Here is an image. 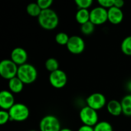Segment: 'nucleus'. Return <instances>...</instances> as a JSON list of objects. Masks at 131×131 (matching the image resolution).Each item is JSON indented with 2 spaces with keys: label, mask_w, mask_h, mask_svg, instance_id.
I'll use <instances>...</instances> for the list:
<instances>
[{
  "label": "nucleus",
  "mask_w": 131,
  "mask_h": 131,
  "mask_svg": "<svg viewBox=\"0 0 131 131\" xmlns=\"http://www.w3.org/2000/svg\"><path fill=\"white\" fill-rule=\"evenodd\" d=\"M38 25L45 30L51 31L55 29L59 24V18L55 11L51 8L42 10L38 17Z\"/></svg>",
  "instance_id": "1"
},
{
  "label": "nucleus",
  "mask_w": 131,
  "mask_h": 131,
  "mask_svg": "<svg viewBox=\"0 0 131 131\" xmlns=\"http://www.w3.org/2000/svg\"><path fill=\"white\" fill-rule=\"evenodd\" d=\"M17 77L25 84H31L38 78V70L34 65L26 63L18 67Z\"/></svg>",
  "instance_id": "2"
},
{
  "label": "nucleus",
  "mask_w": 131,
  "mask_h": 131,
  "mask_svg": "<svg viewBox=\"0 0 131 131\" xmlns=\"http://www.w3.org/2000/svg\"><path fill=\"white\" fill-rule=\"evenodd\" d=\"M8 111L10 115L11 121L23 122L25 121L30 115L28 107L22 103H15Z\"/></svg>",
  "instance_id": "3"
},
{
  "label": "nucleus",
  "mask_w": 131,
  "mask_h": 131,
  "mask_svg": "<svg viewBox=\"0 0 131 131\" xmlns=\"http://www.w3.org/2000/svg\"><path fill=\"white\" fill-rule=\"evenodd\" d=\"M79 117L83 125L94 127L99 122V115L97 111L87 105L80 110Z\"/></svg>",
  "instance_id": "4"
},
{
  "label": "nucleus",
  "mask_w": 131,
  "mask_h": 131,
  "mask_svg": "<svg viewBox=\"0 0 131 131\" xmlns=\"http://www.w3.org/2000/svg\"><path fill=\"white\" fill-rule=\"evenodd\" d=\"M61 130V122L54 115H45L39 122V131H60Z\"/></svg>",
  "instance_id": "5"
},
{
  "label": "nucleus",
  "mask_w": 131,
  "mask_h": 131,
  "mask_svg": "<svg viewBox=\"0 0 131 131\" xmlns=\"http://www.w3.org/2000/svg\"><path fill=\"white\" fill-rule=\"evenodd\" d=\"M18 66L11 59H4L0 61V75L5 80H11L17 77Z\"/></svg>",
  "instance_id": "6"
},
{
  "label": "nucleus",
  "mask_w": 131,
  "mask_h": 131,
  "mask_svg": "<svg viewBox=\"0 0 131 131\" xmlns=\"http://www.w3.org/2000/svg\"><path fill=\"white\" fill-rule=\"evenodd\" d=\"M87 106L98 111L107 106V99L104 94L100 92H95L90 94L86 98Z\"/></svg>",
  "instance_id": "7"
},
{
  "label": "nucleus",
  "mask_w": 131,
  "mask_h": 131,
  "mask_svg": "<svg viewBox=\"0 0 131 131\" xmlns=\"http://www.w3.org/2000/svg\"><path fill=\"white\" fill-rule=\"evenodd\" d=\"M48 80L50 84L54 88L61 89L64 88L68 83V75L64 71L58 69L49 74Z\"/></svg>",
  "instance_id": "8"
},
{
  "label": "nucleus",
  "mask_w": 131,
  "mask_h": 131,
  "mask_svg": "<svg viewBox=\"0 0 131 131\" xmlns=\"http://www.w3.org/2000/svg\"><path fill=\"white\" fill-rule=\"evenodd\" d=\"M107 21V9L96 6L90 11V21L95 26L104 25Z\"/></svg>",
  "instance_id": "9"
},
{
  "label": "nucleus",
  "mask_w": 131,
  "mask_h": 131,
  "mask_svg": "<svg viewBox=\"0 0 131 131\" xmlns=\"http://www.w3.org/2000/svg\"><path fill=\"white\" fill-rule=\"evenodd\" d=\"M85 41L79 35L70 36L69 41L66 45L68 51L73 54H80L85 49Z\"/></svg>",
  "instance_id": "10"
},
{
  "label": "nucleus",
  "mask_w": 131,
  "mask_h": 131,
  "mask_svg": "<svg viewBox=\"0 0 131 131\" xmlns=\"http://www.w3.org/2000/svg\"><path fill=\"white\" fill-rule=\"evenodd\" d=\"M10 59L18 67L27 63L28 53L25 48L17 47L12 49L10 54Z\"/></svg>",
  "instance_id": "11"
},
{
  "label": "nucleus",
  "mask_w": 131,
  "mask_h": 131,
  "mask_svg": "<svg viewBox=\"0 0 131 131\" xmlns=\"http://www.w3.org/2000/svg\"><path fill=\"white\" fill-rule=\"evenodd\" d=\"M15 104L14 94L8 90L0 92V107L3 111H9Z\"/></svg>",
  "instance_id": "12"
},
{
  "label": "nucleus",
  "mask_w": 131,
  "mask_h": 131,
  "mask_svg": "<svg viewBox=\"0 0 131 131\" xmlns=\"http://www.w3.org/2000/svg\"><path fill=\"white\" fill-rule=\"evenodd\" d=\"M124 12L121 8L112 7L107 10L108 21L112 25H119L124 20Z\"/></svg>",
  "instance_id": "13"
},
{
  "label": "nucleus",
  "mask_w": 131,
  "mask_h": 131,
  "mask_svg": "<svg viewBox=\"0 0 131 131\" xmlns=\"http://www.w3.org/2000/svg\"><path fill=\"white\" fill-rule=\"evenodd\" d=\"M106 108L107 112L114 117H118L121 114H123L121 102L117 100H111L110 101H108Z\"/></svg>",
  "instance_id": "14"
},
{
  "label": "nucleus",
  "mask_w": 131,
  "mask_h": 131,
  "mask_svg": "<svg viewBox=\"0 0 131 131\" xmlns=\"http://www.w3.org/2000/svg\"><path fill=\"white\" fill-rule=\"evenodd\" d=\"M8 91L12 94H19L23 91L25 84L18 77H15L8 81Z\"/></svg>",
  "instance_id": "15"
},
{
  "label": "nucleus",
  "mask_w": 131,
  "mask_h": 131,
  "mask_svg": "<svg viewBox=\"0 0 131 131\" xmlns=\"http://www.w3.org/2000/svg\"><path fill=\"white\" fill-rule=\"evenodd\" d=\"M75 19L81 25L90 21V11L88 9H78L75 14Z\"/></svg>",
  "instance_id": "16"
},
{
  "label": "nucleus",
  "mask_w": 131,
  "mask_h": 131,
  "mask_svg": "<svg viewBox=\"0 0 131 131\" xmlns=\"http://www.w3.org/2000/svg\"><path fill=\"white\" fill-rule=\"evenodd\" d=\"M123 114L127 117H131V94L125 95L121 101Z\"/></svg>",
  "instance_id": "17"
},
{
  "label": "nucleus",
  "mask_w": 131,
  "mask_h": 131,
  "mask_svg": "<svg viewBox=\"0 0 131 131\" xmlns=\"http://www.w3.org/2000/svg\"><path fill=\"white\" fill-rule=\"evenodd\" d=\"M41 9L39 7V5L37 4V2H31L29 3L26 7V12L27 13L31 16V17H38L41 12Z\"/></svg>",
  "instance_id": "18"
},
{
  "label": "nucleus",
  "mask_w": 131,
  "mask_h": 131,
  "mask_svg": "<svg viewBox=\"0 0 131 131\" xmlns=\"http://www.w3.org/2000/svg\"><path fill=\"white\" fill-rule=\"evenodd\" d=\"M45 67L48 71L51 73L59 69V63L56 58H49L46 60L45 63Z\"/></svg>",
  "instance_id": "19"
},
{
  "label": "nucleus",
  "mask_w": 131,
  "mask_h": 131,
  "mask_svg": "<svg viewBox=\"0 0 131 131\" xmlns=\"http://www.w3.org/2000/svg\"><path fill=\"white\" fill-rule=\"evenodd\" d=\"M121 51L127 56H131V35L124 38L121 45Z\"/></svg>",
  "instance_id": "20"
},
{
  "label": "nucleus",
  "mask_w": 131,
  "mask_h": 131,
  "mask_svg": "<svg viewBox=\"0 0 131 131\" xmlns=\"http://www.w3.org/2000/svg\"><path fill=\"white\" fill-rule=\"evenodd\" d=\"M94 131H114L111 124L105 121H99L94 127Z\"/></svg>",
  "instance_id": "21"
},
{
  "label": "nucleus",
  "mask_w": 131,
  "mask_h": 131,
  "mask_svg": "<svg viewBox=\"0 0 131 131\" xmlns=\"http://www.w3.org/2000/svg\"><path fill=\"white\" fill-rule=\"evenodd\" d=\"M69 38H70V36L65 33V32H63V31H61V32H58L56 35H55V41L58 45H67L68 41H69Z\"/></svg>",
  "instance_id": "22"
},
{
  "label": "nucleus",
  "mask_w": 131,
  "mask_h": 131,
  "mask_svg": "<svg viewBox=\"0 0 131 131\" xmlns=\"http://www.w3.org/2000/svg\"><path fill=\"white\" fill-rule=\"evenodd\" d=\"M95 29V25L91 23V21H88L82 25H81V33L84 35H91Z\"/></svg>",
  "instance_id": "23"
},
{
  "label": "nucleus",
  "mask_w": 131,
  "mask_h": 131,
  "mask_svg": "<svg viewBox=\"0 0 131 131\" xmlns=\"http://www.w3.org/2000/svg\"><path fill=\"white\" fill-rule=\"evenodd\" d=\"M75 4L77 5L78 9H88L92 5V0H76Z\"/></svg>",
  "instance_id": "24"
},
{
  "label": "nucleus",
  "mask_w": 131,
  "mask_h": 131,
  "mask_svg": "<svg viewBox=\"0 0 131 131\" xmlns=\"http://www.w3.org/2000/svg\"><path fill=\"white\" fill-rule=\"evenodd\" d=\"M8 121H11L10 115L8 111H0V124L5 125Z\"/></svg>",
  "instance_id": "25"
},
{
  "label": "nucleus",
  "mask_w": 131,
  "mask_h": 131,
  "mask_svg": "<svg viewBox=\"0 0 131 131\" xmlns=\"http://www.w3.org/2000/svg\"><path fill=\"white\" fill-rule=\"evenodd\" d=\"M36 2L39 5L41 10H46L51 8V6L53 4L52 0H38Z\"/></svg>",
  "instance_id": "26"
},
{
  "label": "nucleus",
  "mask_w": 131,
  "mask_h": 131,
  "mask_svg": "<svg viewBox=\"0 0 131 131\" xmlns=\"http://www.w3.org/2000/svg\"><path fill=\"white\" fill-rule=\"evenodd\" d=\"M97 3L99 6L107 10L114 6V0H98Z\"/></svg>",
  "instance_id": "27"
},
{
  "label": "nucleus",
  "mask_w": 131,
  "mask_h": 131,
  "mask_svg": "<svg viewBox=\"0 0 131 131\" xmlns=\"http://www.w3.org/2000/svg\"><path fill=\"white\" fill-rule=\"evenodd\" d=\"M78 131H94L93 127H90V126H87V125H81Z\"/></svg>",
  "instance_id": "28"
},
{
  "label": "nucleus",
  "mask_w": 131,
  "mask_h": 131,
  "mask_svg": "<svg viewBox=\"0 0 131 131\" xmlns=\"http://www.w3.org/2000/svg\"><path fill=\"white\" fill-rule=\"evenodd\" d=\"M124 6V2L122 0H114V7L122 8Z\"/></svg>",
  "instance_id": "29"
},
{
  "label": "nucleus",
  "mask_w": 131,
  "mask_h": 131,
  "mask_svg": "<svg viewBox=\"0 0 131 131\" xmlns=\"http://www.w3.org/2000/svg\"><path fill=\"white\" fill-rule=\"evenodd\" d=\"M126 88L130 92V94H131V80L127 81V83L126 84Z\"/></svg>",
  "instance_id": "30"
},
{
  "label": "nucleus",
  "mask_w": 131,
  "mask_h": 131,
  "mask_svg": "<svg viewBox=\"0 0 131 131\" xmlns=\"http://www.w3.org/2000/svg\"><path fill=\"white\" fill-rule=\"evenodd\" d=\"M60 131H73L71 129L68 128V127H64V128H61V130Z\"/></svg>",
  "instance_id": "31"
},
{
  "label": "nucleus",
  "mask_w": 131,
  "mask_h": 131,
  "mask_svg": "<svg viewBox=\"0 0 131 131\" xmlns=\"http://www.w3.org/2000/svg\"><path fill=\"white\" fill-rule=\"evenodd\" d=\"M28 131H39V130H28Z\"/></svg>",
  "instance_id": "32"
}]
</instances>
